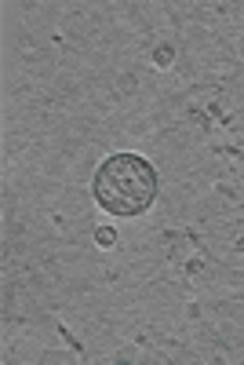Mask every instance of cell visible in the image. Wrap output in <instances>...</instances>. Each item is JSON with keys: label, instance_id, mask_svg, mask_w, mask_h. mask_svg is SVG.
Returning <instances> with one entry per match:
<instances>
[{"label": "cell", "instance_id": "obj_1", "mask_svg": "<svg viewBox=\"0 0 244 365\" xmlns=\"http://www.w3.org/2000/svg\"><path fill=\"white\" fill-rule=\"evenodd\" d=\"M91 194L113 216H142L157 201V168L142 154H110L95 168Z\"/></svg>", "mask_w": 244, "mask_h": 365}, {"label": "cell", "instance_id": "obj_2", "mask_svg": "<svg viewBox=\"0 0 244 365\" xmlns=\"http://www.w3.org/2000/svg\"><path fill=\"white\" fill-rule=\"evenodd\" d=\"M113 237H117V234H113L110 227H102V230H95V241H99V245H102V249H113Z\"/></svg>", "mask_w": 244, "mask_h": 365}]
</instances>
